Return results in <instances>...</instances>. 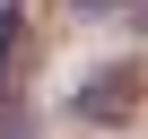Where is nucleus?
I'll list each match as a JSON object with an SVG mask.
<instances>
[{"instance_id": "f257e3e1", "label": "nucleus", "mask_w": 148, "mask_h": 139, "mask_svg": "<svg viewBox=\"0 0 148 139\" xmlns=\"http://www.w3.org/2000/svg\"><path fill=\"white\" fill-rule=\"evenodd\" d=\"M79 113H96V122H113V113H131V70H113V78H96V87L79 96Z\"/></svg>"}]
</instances>
